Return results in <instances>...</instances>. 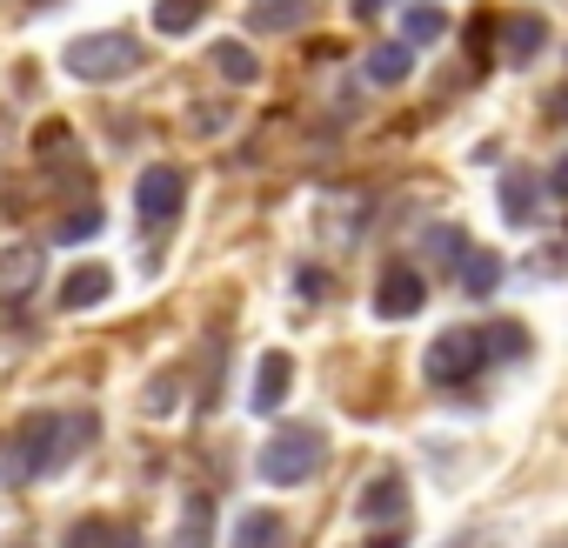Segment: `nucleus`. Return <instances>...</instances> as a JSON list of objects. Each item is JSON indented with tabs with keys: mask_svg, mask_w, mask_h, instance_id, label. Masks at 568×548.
<instances>
[{
	"mask_svg": "<svg viewBox=\"0 0 568 548\" xmlns=\"http://www.w3.org/2000/svg\"><path fill=\"white\" fill-rule=\"evenodd\" d=\"M88 442H94V415L41 408V415H28L8 442H0V481H8V488H28V481L54 475L61 461H74Z\"/></svg>",
	"mask_w": 568,
	"mask_h": 548,
	"instance_id": "1",
	"label": "nucleus"
},
{
	"mask_svg": "<svg viewBox=\"0 0 568 548\" xmlns=\"http://www.w3.org/2000/svg\"><path fill=\"white\" fill-rule=\"evenodd\" d=\"M322 468H328V435H322L315 422L267 435V448L254 455V475H261L267 488H302V481H315Z\"/></svg>",
	"mask_w": 568,
	"mask_h": 548,
	"instance_id": "2",
	"label": "nucleus"
},
{
	"mask_svg": "<svg viewBox=\"0 0 568 548\" xmlns=\"http://www.w3.org/2000/svg\"><path fill=\"white\" fill-rule=\"evenodd\" d=\"M488 368V335L481 328H442L422 355V382L428 388H462Z\"/></svg>",
	"mask_w": 568,
	"mask_h": 548,
	"instance_id": "3",
	"label": "nucleus"
},
{
	"mask_svg": "<svg viewBox=\"0 0 568 548\" xmlns=\"http://www.w3.org/2000/svg\"><path fill=\"white\" fill-rule=\"evenodd\" d=\"M141 68V41L134 34H81L68 48V74L88 81V88H108V81H128Z\"/></svg>",
	"mask_w": 568,
	"mask_h": 548,
	"instance_id": "4",
	"label": "nucleus"
},
{
	"mask_svg": "<svg viewBox=\"0 0 568 548\" xmlns=\"http://www.w3.org/2000/svg\"><path fill=\"white\" fill-rule=\"evenodd\" d=\"M181 201H187V174H181L174 161L141 168V181H134V214H141V227H168V221L181 214Z\"/></svg>",
	"mask_w": 568,
	"mask_h": 548,
	"instance_id": "5",
	"label": "nucleus"
},
{
	"mask_svg": "<svg viewBox=\"0 0 568 548\" xmlns=\"http://www.w3.org/2000/svg\"><path fill=\"white\" fill-rule=\"evenodd\" d=\"M422 302H428V274L415 261H388L382 282H375V315L382 322H408V315H422Z\"/></svg>",
	"mask_w": 568,
	"mask_h": 548,
	"instance_id": "6",
	"label": "nucleus"
},
{
	"mask_svg": "<svg viewBox=\"0 0 568 548\" xmlns=\"http://www.w3.org/2000/svg\"><path fill=\"white\" fill-rule=\"evenodd\" d=\"M41 274H48V261H41V247H34V241L8 247V254H0V302L21 308V302L41 288Z\"/></svg>",
	"mask_w": 568,
	"mask_h": 548,
	"instance_id": "7",
	"label": "nucleus"
},
{
	"mask_svg": "<svg viewBox=\"0 0 568 548\" xmlns=\"http://www.w3.org/2000/svg\"><path fill=\"white\" fill-rule=\"evenodd\" d=\"M288 388H295V355L288 348H267L261 362H254V415H274L281 402H288Z\"/></svg>",
	"mask_w": 568,
	"mask_h": 548,
	"instance_id": "8",
	"label": "nucleus"
},
{
	"mask_svg": "<svg viewBox=\"0 0 568 548\" xmlns=\"http://www.w3.org/2000/svg\"><path fill=\"white\" fill-rule=\"evenodd\" d=\"M108 295H114V267H101V261L74 267L68 282H61V308H68V315H81V308H101Z\"/></svg>",
	"mask_w": 568,
	"mask_h": 548,
	"instance_id": "9",
	"label": "nucleus"
},
{
	"mask_svg": "<svg viewBox=\"0 0 568 548\" xmlns=\"http://www.w3.org/2000/svg\"><path fill=\"white\" fill-rule=\"evenodd\" d=\"M227 548H288V521H281L274 508H241Z\"/></svg>",
	"mask_w": 568,
	"mask_h": 548,
	"instance_id": "10",
	"label": "nucleus"
},
{
	"mask_svg": "<svg viewBox=\"0 0 568 548\" xmlns=\"http://www.w3.org/2000/svg\"><path fill=\"white\" fill-rule=\"evenodd\" d=\"M541 48H548V21H541V14H528V8H521V14H508V21H501V61H515V68H521V61H535Z\"/></svg>",
	"mask_w": 568,
	"mask_h": 548,
	"instance_id": "11",
	"label": "nucleus"
},
{
	"mask_svg": "<svg viewBox=\"0 0 568 548\" xmlns=\"http://www.w3.org/2000/svg\"><path fill=\"white\" fill-rule=\"evenodd\" d=\"M501 214H508L515 227H535V221H541V181H535L528 168H508V174H501Z\"/></svg>",
	"mask_w": 568,
	"mask_h": 548,
	"instance_id": "12",
	"label": "nucleus"
},
{
	"mask_svg": "<svg viewBox=\"0 0 568 548\" xmlns=\"http://www.w3.org/2000/svg\"><path fill=\"white\" fill-rule=\"evenodd\" d=\"M402 508H408V488H402V475H375V481L355 495V521H375V528H382V521H395Z\"/></svg>",
	"mask_w": 568,
	"mask_h": 548,
	"instance_id": "13",
	"label": "nucleus"
},
{
	"mask_svg": "<svg viewBox=\"0 0 568 548\" xmlns=\"http://www.w3.org/2000/svg\"><path fill=\"white\" fill-rule=\"evenodd\" d=\"M308 14V0H247V28L254 34H295Z\"/></svg>",
	"mask_w": 568,
	"mask_h": 548,
	"instance_id": "14",
	"label": "nucleus"
},
{
	"mask_svg": "<svg viewBox=\"0 0 568 548\" xmlns=\"http://www.w3.org/2000/svg\"><path fill=\"white\" fill-rule=\"evenodd\" d=\"M207 61H214V74H221V81H234V88H254V81H261V61H254V48H247V41H214V48H207Z\"/></svg>",
	"mask_w": 568,
	"mask_h": 548,
	"instance_id": "15",
	"label": "nucleus"
},
{
	"mask_svg": "<svg viewBox=\"0 0 568 548\" xmlns=\"http://www.w3.org/2000/svg\"><path fill=\"white\" fill-rule=\"evenodd\" d=\"M415 74V48L408 41H382V48H368V81L375 88H402Z\"/></svg>",
	"mask_w": 568,
	"mask_h": 548,
	"instance_id": "16",
	"label": "nucleus"
},
{
	"mask_svg": "<svg viewBox=\"0 0 568 548\" xmlns=\"http://www.w3.org/2000/svg\"><path fill=\"white\" fill-rule=\"evenodd\" d=\"M207 541H214V501L207 495H187L181 501V528H174L168 548H207Z\"/></svg>",
	"mask_w": 568,
	"mask_h": 548,
	"instance_id": "17",
	"label": "nucleus"
},
{
	"mask_svg": "<svg viewBox=\"0 0 568 548\" xmlns=\"http://www.w3.org/2000/svg\"><path fill=\"white\" fill-rule=\"evenodd\" d=\"M455 282H462V295L488 302V295L501 288V254H468V261L455 267Z\"/></svg>",
	"mask_w": 568,
	"mask_h": 548,
	"instance_id": "18",
	"label": "nucleus"
},
{
	"mask_svg": "<svg viewBox=\"0 0 568 548\" xmlns=\"http://www.w3.org/2000/svg\"><path fill=\"white\" fill-rule=\"evenodd\" d=\"M201 14H207V0H154V28H161L168 41L194 34V28H201Z\"/></svg>",
	"mask_w": 568,
	"mask_h": 548,
	"instance_id": "19",
	"label": "nucleus"
},
{
	"mask_svg": "<svg viewBox=\"0 0 568 548\" xmlns=\"http://www.w3.org/2000/svg\"><path fill=\"white\" fill-rule=\"evenodd\" d=\"M442 34H448L442 8H402V41H408V48H435Z\"/></svg>",
	"mask_w": 568,
	"mask_h": 548,
	"instance_id": "20",
	"label": "nucleus"
},
{
	"mask_svg": "<svg viewBox=\"0 0 568 548\" xmlns=\"http://www.w3.org/2000/svg\"><path fill=\"white\" fill-rule=\"evenodd\" d=\"M481 335H488V362H515V355H528V328H521V322H488Z\"/></svg>",
	"mask_w": 568,
	"mask_h": 548,
	"instance_id": "21",
	"label": "nucleus"
},
{
	"mask_svg": "<svg viewBox=\"0 0 568 548\" xmlns=\"http://www.w3.org/2000/svg\"><path fill=\"white\" fill-rule=\"evenodd\" d=\"M101 227H108V221H101V207L88 201V207H74V214H61V221H54V241H94Z\"/></svg>",
	"mask_w": 568,
	"mask_h": 548,
	"instance_id": "22",
	"label": "nucleus"
},
{
	"mask_svg": "<svg viewBox=\"0 0 568 548\" xmlns=\"http://www.w3.org/2000/svg\"><path fill=\"white\" fill-rule=\"evenodd\" d=\"M428 254H442V261H455V267H462L475 247H468V234H462V227H428Z\"/></svg>",
	"mask_w": 568,
	"mask_h": 548,
	"instance_id": "23",
	"label": "nucleus"
},
{
	"mask_svg": "<svg viewBox=\"0 0 568 548\" xmlns=\"http://www.w3.org/2000/svg\"><path fill=\"white\" fill-rule=\"evenodd\" d=\"M68 548H114V541H108V521H101V515H88V521H74V535H68Z\"/></svg>",
	"mask_w": 568,
	"mask_h": 548,
	"instance_id": "24",
	"label": "nucleus"
},
{
	"mask_svg": "<svg viewBox=\"0 0 568 548\" xmlns=\"http://www.w3.org/2000/svg\"><path fill=\"white\" fill-rule=\"evenodd\" d=\"M174 395H181V388H174V375H154V388H148V402H141V408H148V415H168V408H174Z\"/></svg>",
	"mask_w": 568,
	"mask_h": 548,
	"instance_id": "25",
	"label": "nucleus"
},
{
	"mask_svg": "<svg viewBox=\"0 0 568 548\" xmlns=\"http://www.w3.org/2000/svg\"><path fill=\"white\" fill-rule=\"evenodd\" d=\"M555 201H568V154H555V168H548V181H541Z\"/></svg>",
	"mask_w": 568,
	"mask_h": 548,
	"instance_id": "26",
	"label": "nucleus"
},
{
	"mask_svg": "<svg viewBox=\"0 0 568 548\" xmlns=\"http://www.w3.org/2000/svg\"><path fill=\"white\" fill-rule=\"evenodd\" d=\"M295 295H308V302L322 295V267H302V274H295Z\"/></svg>",
	"mask_w": 568,
	"mask_h": 548,
	"instance_id": "27",
	"label": "nucleus"
},
{
	"mask_svg": "<svg viewBox=\"0 0 568 548\" xmlns=\"http://www.w3.org/2000/svg\"><path fill=\"white\" fill-rule=\"evenodd\" d=\"M194 114H201V121H194L201 134H221V128H227V114H221V108H194Z\"/></svg>",
	"mask_w": 568,
	"mask_h": 548,
	"instance_id": "28",
	"label": "nucleus"
},
{
	"mask_svg": "<svg viewBox=\"0 0 568 548\" xmlns=\"http://www.w3.org/2000/svg\"><path fill=\"white\" fill-rule=\"evenodd\" d=\"M395 0H355V21H375V14H388Z\"/></svg>",
	"mask_w": 568,
	"mask_h": 548,
	"instance_id": "29",
	"label": "nucleus"
},
{
	"mask_svg": "<svg viewBox=\"0 0 568 548\" xmlns=\"http://www.w3.org/2000/svg\"><path fill=\"white\" fill-rule=\"evenodd\" d=\"M368 548H402V535H375V541H368Z\"/></svg>",
	"mask_w": 568,
	"mask_h": 548,
	"instance_id": "30",
	"label": "nucleus"
},
{
	"mask_svg": "<svg viewBox=\"0 0 568 548\" xmlns=\"http://www.w3.org/2000/svg\"><path fill=\"white\" fill-rule=\"evenodd\" d=\"M555 114H561V121H568V88H561V94H555Z\"/></svg>",
	"mask_w": 568,
	"mask_h": 548,
	"instance_id": "31",
	"label": "nucleus"
},
{
	"mask_svg": "<svg viewBox=\"0 0 568 548\" xmlns=\"http://www.w3.org/2000/svg\"><path fill=\"white\" fill-rule=\"evenodd\" d=\"M448 548H475V541H448Z\"/></svg>",
	"mask_w": 568,
	"mask_h": 548,
	"instance_id": "32",
	"label": "nucleus"
},
{
	"mask_svg": "<svg viewBox=\"0 0 568 548\" xmlns=\"http://www.w3.org/2000/svg\"><path fill=\"white\" fill-rule=\"evenodd\" d=\"M121 548H134V535H128V541H121Z\"/></svg>",
	"mask_w": 568,
	"mask_h": 548,
	"instance_id": "33",
	"label": "nucleus"
}]
</instances>
